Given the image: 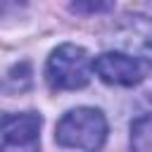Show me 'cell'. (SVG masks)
<instances>
[{"instance_id": "6da1fadb", "label": "cell", "mask_w": 152, "mask_h": 152, "mask_svg": "<svg viewBox=\"0 0 152 152\" xmlns=\"http://www.w3.org/2000/svg\"><path fill=\"white\" fill-rule=\"evenodd\" d=\"M107 119L95 107H74L55 126V142L69 150H100L107 140Z\"/></svg>"}, {"instance_id": "7a4b0ae2", "label": "cell", "mask_w": 152, "mask_h": 152, "mask_svg": "<svg viewBox=\"0 0 152 152\" xmlns=\"http://www.w3.org/2000/svg\"><path fill=\"white\" fill-rule=\"evenodd\" d=\"M93 59L86 48L74 43L57 45L45 62V81L52 90H81L90 83Z\"/></svg>"}, {"instance_id": "3957f363", "label": "cell", "mask_w": 152, "mask_h": 152, "mask_svg": "<svg viewBox=\"0 0 152 152\" xmlns=\"http://www.w3.org/2000/svg\"><path fill=\"white\" fill-rule=\"evenodd\" d=\"M93 74L107 86L133 88L145 78V64L126 50H107L93 59Z\"/></svg>"}, {"instance_id": "277c9868", "label": "cell", "mask_w": 152, "mask_h": 152, "mask_svg": "<svg viewBox=\"0 0 152 152\" xmlns=\"http://www.w3.org/2000/svg\"><path fill=\"white\" fill-rule=\"evenodd\" d=\"M43 119L36 112L0 114V147L2 150H33L40 142Z\"/></svg>"}, {"instance_id": "5b68a950", "label": "cell", "mask_w": 152, "mask_h": 152, "mask_svg": "<svg viewBox=\"0 0 152 152\" xmlns=\"http://www.w3.org/2000/svg\"><path fill=\"white\" fill-rule=\"evenodd\" d=\"M116 45L135 55L152 71V19L142 14H126L114 31Z\"/></svg>"}, {"instance_id": "8992f818", "label": "cell", "mask_w": 152, "mask_h": 152, "mask_svg": "<svg viewBox=\"0 0 152 152\" xmlns=\"http://www.w3.org/2000/svg\"><path fill=\"white\" fill-rule=\"evenodd\" d=\"M116 0H71V12L76 14H104L114 7Z\"/></svg>"}]
</instances>
